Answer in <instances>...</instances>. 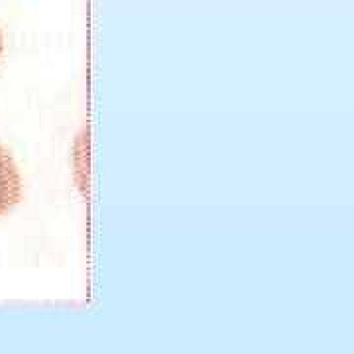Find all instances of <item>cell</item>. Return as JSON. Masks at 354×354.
Wrapping results in <instances>:
<instances>
[{
	"mask_svg": "<svg viewBox=\"0 0 354 354\" xmlns=\"http://www.w3.org/2000/svg\"><path fill=\"white\" fill-rule=\"evenodd\" d=\"M2 51H4V41H2V32H0V57H2Z\"/></svg>",
	"mask_w": 354,
	"mask_h": 354,
	"instance_id": "cell-2",
	"label": "cell"
},
{
	"mask_svg": "<svg viewBox=\"0 0 354 354\" xmlns=\"http://www.w3.org/2000/svg\"><path fill=\"white\" fill-rule=\"evenodd\" d=\"M22 197V179L14 158L0 144V216L10 213Z\"/></svg>",
	"mask_w": 354,
	"mask_h": 354,
	"instance_id": "cell-1",
	"label": "cell"
}]
</instances>
